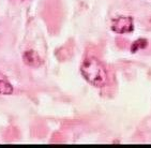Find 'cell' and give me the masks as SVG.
Returning <instances> with one entry per match:
<instances>
[{
  "label": "cell",
  "mask_w": 151,
  "mask_h": 148,
  "mask_svg": "<svg viewBox=\"0 0 151 148\" xmlns=\"http://www.w3.org/2000/svg\"><path fill=\"white\" fill-rule=\"evenodd\" d=\"M12 92V86L9 82L6 81V77L0 74V93L8 95Z\"/></svg>",
  "instance_id": "cell-4"
},
{
  "label": "cell",
  "mask_w": 151,
  "mask_h": 148,
  "mask_svg": "<svg viewBox=\"0 0 151 148\" xmlns=\"http://www.w3.org/2000/svg\"><path fill=\"white\" fill-rule=\"evenodd\" d=\"M147 45H148V42H147L146 39H138V40L135 41V42L133 43V45H132L131 52L136 53L137 51H139V49L147 47Z\"/></svg>",
  "instance_id": "cell-5"
},
{
  "label": "cell",
  "mask_w": 151,
  "mask_h": 148,
  "mask_svg": "<svg viewBox=\"0 0 151 148\" xmlns=\"http://www.w3.org/2000/svg\"><path fill=\"white\" fill-rule=\"evenodd\" d=\"M81 71L85 79L96 87H103L107 83L106 69L94 57H88L87 59H85L81 64Z\"/></svg>",
  "instance_id": "cell-1"
},
{
  "label": "cell",
  "mask_w": 151,
  "mask_h": 148,
  "mask_svg": "<svg viewBox=\"0 0 151 148\" xmlns=\"http://www.w3.org/2000/svg\"><path fill=\"white\" fill-rule=\"evenodd\" d=\"M17 1H20V0H17Z\"/></svg>",
  "instance_id": "cell-6"
},
{
  "label": "cell",
  "mask_w": 151,
  "mask_h": 148,
  "mask_svg": "<svg viewBox=\"0 0 151 148\" xmlns=\"http://www.w3.org/2000/svg\"><path fill=\"white\" fill-rule=\"evenodd\" d=\"M111 29L118 33L131 32L133 30V19L128 16H120L114 20Z\"/></svg>",
  "instance_id": "cell-2"
},
{
  "label": "cell",
  "mask_w": 151,
  "mask_h": 148,
  "mask_svg": "<svg viewBox=\"0 0 151 148\" xmlns=\"http://www.w3.org/2000/svg\"><path fill=\"white\" fill-rule=\"evenodd\" d=\"M24 60L27 64L29 66H38L40 64V59H39L38 55L35 52H27L24 56Z\"/></svg>",
  "instance_id": "cell-3"
}]
</instances>
